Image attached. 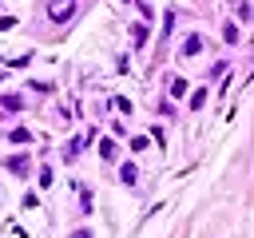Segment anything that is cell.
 <instances>
[{
    "label": "cell",
    "instance_id": "1",
    "mask_svg": "<svg viewBox=\"0 0 254 238\" xmlns=\"http://www.w3.org/2000/svg\"><path fill=\"white\" fill-rule=\"evenodd\" d=\"M71 12H75V0H52V4H48V16H52L56 24H64Z\"/></svg>",
    "mask_w": 254,
    "mask_h": 238
},
{
    "label": "cell",
    "instance_id": "2",
    "mask_svg": "<svg viewBox=\"0 0 254 238\" xmlns=\"http://www.w3.org/2000/svg\"><path fill=\"white\" fill-rule=\"evenodd\" d=\"M8 171H12V175H28V163H24V155L8 159Z\"/></svg>",
    "mask_w": 254,
    "mask_h": 238
},
{
    "label": "cell",
    "instance_id": "3",
    "mask_svg": "<svg viewBox=\"0 0 254 238\" xmlns=\"http://www.w3.org/2000/svg\"><path fill=\"white\" fill-rule=\"evenodd\" d=\"M8 139H12V143H28V139H32V131H24V127H16V131H8Z\"/></svg>",
    "mask_w": 254,
    "mask_h": 238
},
{
    "label": "cell",
    "instance_id": "4",
    "mask_svg": "<svg viewBox=\"0 0 254 238\" xmlns=\"http://www.w3.org/2000/svg\"><path fill=\"white\" fill-rule=\"evenodd\" d=\"M198 48H202V40H198V36H190V40H187V48H183V52H187V56H194V52H198Z\"/></svg>",
    "mask_w": 254,
    "mask_h": 238
},
{
    "label": "cell",
    "instance_id": "5",
    "mask_svg": "<svg viewBox=\"0 0 254 238\" xmlns=\"http://www.w3.org/2000/svg\"><path fill=\"white\" fill-rule=\"evenodd\" d=\"M131 32H135V44H147V28H143V24H135Z\"/></svg>",
    "mask_w": 254,
    "mask_h": 238
},
{
    "label": "cell",
    "instance_id": "6",
    "mask_svg": "<svg viewBox=\"0 0 254 238\" xmlns=\"http://www.w3.org/2000/svg\"><path fill=\"white\" fill-rule=\"evenodd\" d=\"M71 238H91V230H75V234H71Z\"/></svg>",
    "mask_w": 254,
    "mask_h": 238
}]
</instances>
